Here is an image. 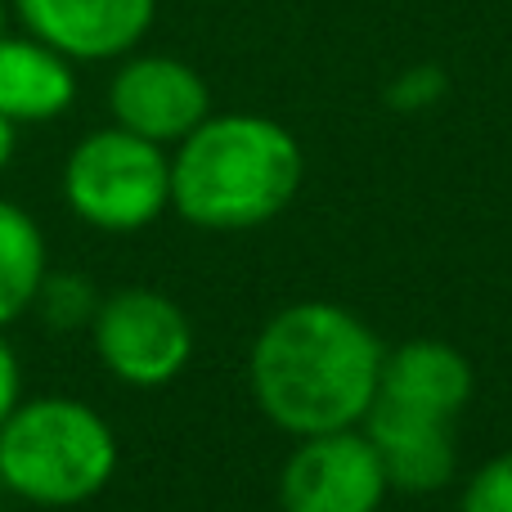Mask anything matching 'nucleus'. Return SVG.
<instances>
[{
  "mask_svg": "<svg viewBox=\"0 0 512 512\" xmlns=\"http://www.w3.org/2000/svg\"><path fill=\"white\" fill-rule=\"evenodd\" d=\"M248 373L270 423L297 436H324L369 414L382 378V346L355 315L306 301L265 324Z\"/></svg>",
  "mask_w": 512,
  "mask_h": 512,
  "instance_id": "f257e3e1",
  "label": "nucleus"
},
{
  "mask_svg": "<svg viewBox=\"0 0 512 512\" xmlns=\"http://www.w3.org/2000/svg\"><path fill=\"white\" fill-rule=\"evenodd\" d=\"M297 185V140L252 113L198 122L171 162V207L203 230H252L279 216Z\"/></svg>",
  "mask_w": 512,
  "mask_h": 512,
  "instance_id": "f03ea898",
  "label": "nucleus"
},
{
  "mask_svg": "<svg viewBox=\"0 0 512 512\" xmlns=\"http://www.w3.org/2000/svg\"><path fill=\"white\" fill-rule=\"evenodd\" d=\"M117 472V436L86 400H18L0 427V486L36 508H77Z\"/></svg>",
  "mask_w": 512,
  "mask_h": 512,
  "instance_id": "7ed1b4c3",
  "label": "nucleus"
},
{
  "mask_svg": "<svg viewBox=\"0 0 512 512\" xmlns=\"http://www.w3.org/2000/svg\"><path fill=\"white\" fill-rule=\"evenodd\" d=\"M63 198L81 221L104 234L144 230L171 203V162L162 158V144L108 126L68 153Z\"/></svg>",
  "mask_w": 512,
  "mask_h": 512,
  "instance_id": "20e7f679",
  "label": "nucleus"
},
{
  "mask_svg": "<svg viewBox=\"0 0 512 512\" xmlns=\"http://www.w3.org/2000/svg\"><path fill=\"white\" fill-rule=\"evenodd\" d=\"M95 355L126 387H167L194 355V328L185 310L153 288H122L99 301Z\"/></svg>",
  "mask_w": 512,
  "mask_h": 512,
  "instance_id": "39448f33",
  "label": "nucleus"
},
{
  "mask_svg": "<svg viewBox=\"0 0 512 512\" xmlns=\"http://www.w3.org/2000/svg\"><path fill=\"white\" fill-rule=\"evenodd\" d=\"M387 472L369 436L324 432L310 436L279 477L283 512H378Z\"/></svg>",
  "mask_w": 512,
  "mask_h": 512,
  "instance_id": "423d86ee",
  "label": "nucleus"
},
{
  "mask_svg": "<svg viewBox=\"0 0 512 512\" xmlns=\"http://www.w3.org/2000/svg\"><path fill=\"white\" fill-rule=\"evenodd\" d=\"M108 108L122 131H135L153 144H171L185 140L198 122H207L212 95L189 63L171 54H140V59H126L113 77Z\"/></svg>",
  "mask_w": 512,
  "mask_h": 512,
  "instance_id": "0eeeda50",
  "label": "nucleus"
},
{
  "mask_svg": "<svg viewBox=\"0 0 512 512\" xmlns=\"http://www.w3.org/2000/svg\"><path fill=\"white\" fill-rule=\"evenodd\" d=\"M158 0H14L18 23L72 63H99L135 50Z\"/></svg>",
  "mask_w": 512,
  "mask_h": 512,
  "instance_id": "6e6552de",
  "label": "nucleus"
},
{
  "mask_svg": "<svg viewBox=\"0 0 512 512\" xmlns=\"http://www.w3.org/2000/svg\"><path fill=\"white\" fill-rule=\"evenodd\" d=\"M364 418H369V441L378 450L382 472H387V486L427 495V490L450 481L454 472L450 418L418 414V409L391 405V400H378V396H373Z\"/></svg>",
  "mask_w": 512,
  "mask_h": 512,
  "instance_id": "1a4fd4ad",
  "label": "nucleus"
},
{
  "mask_svg": "<svg viewBox=\"0 0 512 512\" xmlns=\"http://www.w3.org/2000/svg\"><path fill=\"white\" fill-rule=\"evenodd\" d=\"M77 99L72 59L45 45L41 36H0V117L14 126L54 122Z\"/></svg>",
  "mask_w": 512,
  "mask_h": 512,
  "instance_id": "9d476101",
  "label": "nucleus"
},
{
  "mask_svg": "<svg viewBox=\"0 0 512 512\" xmlns=\"http://www.w3.org/2000/svg\"><path fill=\"white\" fill-rule=\"evenodd\" d=\"M472 396V369L454 346L445 342H409L382 355L378 400L418 409V414L454 418Z\"/></svg>",
  "mask_w": 512,
  "mask_h": 512,
  "instance_id": "9b49d317",
  "label": "nucleus"
},
{
  "mask_svg": "<svg viewBox=\"0 0 512 512\" xmlns=\"http://www.w3.org/2000/svg\"><path fill=\"white\" fill-rule=\"evenodd\" d=\"M45 274H50V252L41 225L18 203L0 198V328L36 306Z\"/></svg>",
  "mask_w": 512,
  "mask_h": 512,
  "instance_id": "f8f14e48",
  "label": "nucleus"
},
{
  "mask_svg": "<svg viewBox=\"0 0 512 512\" xmlns=\"http://www.w3.org/2000/svg\"><path fill=\"white\" fill-rule=\"evenodd\" d=\"M36 310L45 315L50 328H81L95 319L99 297L90 288V279H81V274H45L41 292H36Z\"/></svg>",
  "mask_w": 512,
  "mask_h": 512,
  "instance_id": "ddd939ff",
  "label": "nucleus"
},
{
  "mask_svg": "<svg viewBox=\"0 0 512 512\" xmlns=\"http://www.w3.org/2000/svg\"><path fill=\"white\" fill-rule=\"evenodd\" d=\"M463 512H512V454H499L472 477Z\"/></svg>",
  "mask_w": 512,
  "mask_h": 512,
  "instance_id": "4468645a",
  "label": "nucleus"
},
{
  "mask_svg": "<svg viewBox=\"0 0 512 512\" xmlns=\"http://www.w3.org/2000/svg\"><path fill=\"white\" fill-rule=\"evenodd\" d=\"M18 387H23V373H18V355H14V346L0 337V427H5V418L14 414Z\"/></svg>",
  "mask_w": 512,
  "mask_h": 512,
  "instance_id": "2eb2a0df",
  "label": "nucleus"
},
{
  "mask_svg": "<svg viewBox=\"0 0 512 512\" xmlns=\"http://www.w3.org/2000/svg\"><path fill=\"white\" fill-rule=\"evenodd\" d=\"M14 131H18V126L9 122V117H0V171H5L9 158H14Z\"/></svg>",
  "mask_w": 512,
  "mask_h": 512,
  "instance_id": "dca6fc26",
  "label": "nucleus"
},
{
  "mask_svg": "<svg viewBox=\"0 0 512 512\" xmlns=\"http://www.w3.org/2000/svg\"><path fill=\"white\" fill-rule=\"evenodd\" d=\"M5 32H9V5L0 0V36H5Z\"/></svg>",
  "mask_w": 512,
  "mask_h": 512,
  "instance_id": "f3484780",
  "label": "nucleus"
}]
</instances>
